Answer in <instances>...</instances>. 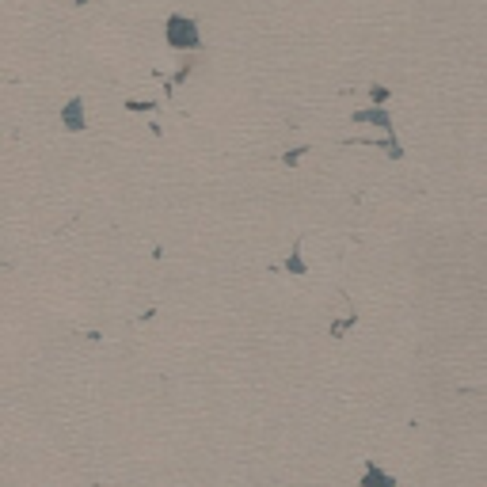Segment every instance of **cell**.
Returning a JSON list of instances; mask_svg holds the SVG:
<instances>
[{
	"instance_id": "5b68a950",
	"label": "cell",
	"mask_w": 487,
	"mask_h": 487,
	"mask_svg": "<svg viewBox=\"0 0 487 487\" xmlns=\"http://www.w3.org/2000/svg\"><path fill=\"white\" fill-rule=\"evenodd\" d=\"M286 271H290V274H305V271H308V263H305V244H301V240L293 244L290 259H286Z\"/></svg>"
},
{
	"instance_id": "6da1fadb",
	"label": "cell",
	"mask_w": 487,
	"mask_h": 487,
	"mask_svg": "<svg viewBox=\"0 0 487 487\" xmlns=\"http://www.w3.org/2000/svg\"><path fill=\"white\" fill-rule=\"evenodd\" d=\"M164 38H168V46L172 50H202V31H198V23L191 16H183V12H175L168 16V23H164Z\"/></svg>"
},
{
	"instance_id": "7a4b0ae2",
	"label": "cell",
	"mask_w": 487,
	"mask_h": 487,
	"mask_svg": "<svg viewBox=\"0 0 487 487\" xmlns=\"http://www.w3.org/2000/svg\"><path fill=\"white\" fill-rule=\"evenodd\" d=\"M61 126L69 134H84L88 130V115H84V95H73L69 103L61 107Z\"/></svg>"
},
{
	"instance_id": "277c9868",
	"label": "cell",
	"mask_w": 487,
	"mask_h": 487,
	"mask_svg": "<svg viewBox=\"0 0 487 487\" xmlns=\"http://www.w3.org/2000/svg\"><path fill=\"white\" fill-rule=\"evenodd\" d=\"M362 487H396V476H389V472L381 468V464H365Z\"/></svg>"
},
{
	"instance_id": "52a82bcc",
	"label": "cell",
	"mask_w": 487,
	"mask_h": 487,
	"mask_svg": "<svg viewBox=\"0 0 487 487\" xmlns=\"http://www.w3.org/2000/svg\"><path fill=\"white\" fill-rule=\"evenodd\" d=\"M301 152L305 149H290V152H286V164H297V160H301Z\"/></svg>"
},
{
	"instance_id": "8992f818",
	"label": "cell",
	"mask_w": 487,
	"mask_h": 487,
	"mask_svg": "<svg viewBox=\"0 0 487 487\" xmlns=\"http://www.w3.org/2000/svg\"><path fill=\"white\" fill-rule=\"evenodd\" d=\"M389 95H392V92H389V88H384V84H373V88H370V99H373V103H377V107H384V103H389Z\"/></svg>"
},
{
	"instance_id": "3957f363",
	"label": "cell",
	"mask_w": 487,
	"mask_h": 487,
	"mask_svg": "<svg viewBox=\"0 0 487 487\" xmlns=\"http://www.w3.org/2000/svg\"><path fill=\"white\" fill-rule=\"evenodd\" d=\"M350 122H362V126H377V130H384V134H396V126H392V115L384 107H362V110H354L350 115Z\"/></svg>"
}]
</instances>
